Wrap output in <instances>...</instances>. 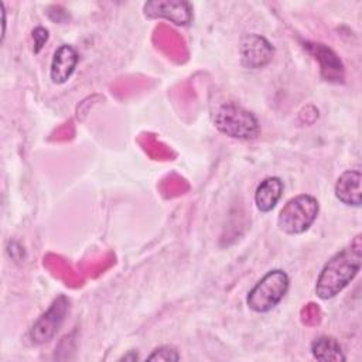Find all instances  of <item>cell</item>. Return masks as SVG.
Instances as JSON below:
<instances>
[{"instance_id": "1", "label": "cell", "mask_w": 362, "mask_h": 362, "mask_svg": "<svg viewBox=\"0 0 362 362\" xmlns=\"http://www.w3.org/2000/svg\"><path fill=\"white\" fill-rule=\"evenodd\" d=\"M362 263V235H356L351 243L337 252L321 269L315 294L321 300H329L339 294L358 274Z\"/></svg>"}, {"instance_id": "2", "label": "cell", "mask_w": 362, "mask_h": 362, "mask_svg": "<svg viewBox=\"0 0 362 362\" xmlns=\"http://www.w3.org/2000/svg\"><path fill=\"white\" fill-rule=\"evenodd\" d=\"M214 124L219 133L230 139L253 140L260 134L257 117L235 102H225L218 107Z\"/></svg>"}, {"instance_id": "3", "label": "cell", "mask_w": 362, "mask_h": 362, "mask_svg": "<svg viewBox=\"0 0 362 362\" xmlns=\"http://www.w3.org/2000/svg\"><path fill=\"white\" fill-rule=\"evenodd\" d=\"M320 204L310 194H300L288 199L280 209L277 226L286 235L304 233L317 219Z\"/></svg>"}, {"instance_id": "4", "label": "cell", "mask_w": 362, "mask_h": 362, "mask_svg": "<svg viewBox=\"0 0 362 362\" xmlns=\"http://www.w3.org/2000/svg\"><path fill=\"white\" fill-rule=\"evenodd\" d=\"M288 287L290 279L284 270H269L247 293L246 304L255 313H267L283 300Z\"/></svg>"}, {"instance_id": "5", "label": "cell", "mask_w": 362, "mask_h": 362, "mask_svg": "<svg viewBox=\"0 0 362 362\" xmlns=\"http://www.w3.org/2000/svg\"><path fill=\"white\" fill-rule=\"evenodd\" d=\"M69 310V300L65 296H58L49 308L38 317L30 329V338L34 344H45L58 332Z\"/></svg>"}, {"instance_id": "6", "label": "cell", "mask_w": 362, "mask_h": 362, "mask_svg": "<svg viewBox=\"0 0 362 362\" xmlns=\"http://www.w3.org/2000/svg\"><path fill=\"white\" fill-rule=\"evenodd\" d=\"M239 52L243 66L249 69H259L272 61L274 48L263 35L250 33L240 38Z\"/></svg>"}, {"instance_id": "7", "label": "cell", "mask_w": 362, "mask_h": 362, "mask_svg": "<svg viewBox=\"0 0 362 362\" xmlns=\"http://www.w3.org/2000/svg\"><path fill=\"white\" fill-rule=\"evenodd\" d=\"M148 18H165L175 25H188L192 20V6L182 0H154L143 6Z\"/></svg>"}, {"instance_id": "8", "label": "cell", "mask_w": 362, "mask_h": 362, "mask_svg": "<svg viewBox=\"0 0 362 362\" xmlns=\"http://www.w3.org/2000/svg\"><path fill=\"white\" fill-rule=\"evenodd\" d=\"M362 173L361 170H346L344 171L334 187L335 197L339 202L348 206H361L362 202Z\"/></svg>"}, {"instance_id": "9", "label": "cell", "mask_w": 362, "mask_h": 362, "mask_svg": "<svg viewBox=\"0 0 362 362\" xmlns=\"http://www.w3.org/2000/svg\"><path fill=\"white\" fill-rule=\"evenodd\" d=\"M78 64V52L72 45L62 44L54 52L51 66H49V78L52 83L61 85L65 83L71 75L74 74Z\"/></svg>"}, {"instance_id": "10", "label": "cell", "mask_w": 362, "mask_h": 362, "mask_svg": "<svg viewBox=\"0 0 362 362\" xmlns=\"http://www.w3.org/2000/svg\"><path fill=\"white\" fill-rule=\"evenodd\" d=\"M283 181L279 177H267L257 185L255 191L256 208L266 214L270 212L283 195Z\"/></svg>"}, {"instance_id": "11", "label": "cell", "mask_w": 362, "mask_h": 362, "mask_svg": "<svg viewBox=\"0 0 362 362\" xmlns=\"http://www.w3.org/2000/svg\"><path fill=\"white\" fill-rule=\"evenodd\" d=\"M307 48L315 55L321 64V74L327 81L342 79V64L337 54L324 44H307Z\"/></svg>"}, {"instance_id": "12", "label": "cell", "mask_w": 362, "mask_h": 362, "mask_svg": "<svg viewBox=\"0 0 362 362\" xmlns=\"http://www.w3.org/2000/svg\"><path fill=\"white\" fill-rule=\"evenodd\" d=\"M311 354L321 362H344L346 359L341 344L328 335H321L311 342Z\"/></svg>"}, {"instance_id": "13", "label": "cell", "mask_w": 362, "mask_h": 362, "mask_svg": "<svg viewBox=\"0 0 362 362\" xmlns=\"http://www.w3.org/2000/svg\"><path fill=\"white\" fill-rule=\"evenodd\" d=\"M147 361H178L180 359V354L178 351L171 346V345H163L156 348L147 358Z\"/></svg>"}, {"instance_id": "14", "label": "cell", "mask_w": 362, "mask_h": 362, "mask_svg": "<svg viewBox=\"0 0 362 362\" xmlns=\"http://www.w3.org/2000/svg\"><path fill=\"white\" fill-rule=\"evenodd\" d=\"M33 40H34V52H40L41 48L45 45L48 40V30L44 27H37L33 30Z\"/></svg>"}]
</instances>
